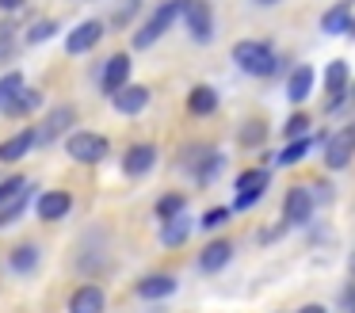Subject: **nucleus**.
<instances>
[{
  "label": "nucleus",
  "mask_w": 355,
  "mask_h": 313,
  "mask_svg": "<svg viewBox=\"0 0 355 313\" xmlns=\"http://www.w3.org/2000/svg\"><path fill=\"white\" fill-rule=\"evenodd\" d=\"M352 99H355V88H352Z\"/></svg>",
  "instance_id": "obj_37"
},
{
  "label": "nucleus",
  "mask_w": 355,
  "mask_h": 313,
  "mask_svg": "<svg viewBox=\"0 0 355 313\" xmlns=\"http://www.w3.org/2000/svg\"><path fill=\"white\" fill-rule=\"evenodd\" d=\"M39 107H42V92L24 88V92H19V96L12 99L8 107H4V115H8V119H27V115H31V111H39Z\"/></svg>",
  "instance_id": "obj_24"
},
{
  "label": "nucleus",
  "mask_w": 355,
  "mask_h": 313,
  "mask_svg": "<svg viewBox=\"0 0 355 313\" xmlns=\"http://www.w3.org/2000/svg\"><path fill=\"white\" fill-rule=\"evenodd\" d=\"M309 92H313V69L294 65L291 76H286V99H291V103H306Z\"/></svg>",
  "instance_id": "obj_20"
},
{
  "label": "nucleus",
  "mask_w": 355,
  "mask_h": 313,
  "mask_svg": "<svg viewBox=\"0 0 355 313\" xmlns=\"http://www.w3.org/2000/svg\"><path fill=\"white\" fill-rule=\"evenodd\" d=\"M73 126H77V107L73 103L50 107L46 119H42V126H39V145H54L58 137H69Z\"/></svg>",
  "instance_id": "obj_4"
},
{
  "label": "nucleus",
  "mask_w": 355,
  "mask_h": 313,
  "mask_svg": "<svg viewBox=\"0 0 355 313\" xmlns=\"http://www.w3.org/2000/svg\"><path fill=\"white\" fill-rule=\"evenodd\" d=\"M103 310H107V294L96 282H85L69 294V313H103Z\"/></svg>",
  "instance_id": "obj_16"
},
{
  "label": "nucleus",
  "mask_w": 355,
  "mask_h": 313,
  "mask_svg": "<svg viewBox=\"0 0 355 313\" xmlns=\"http://www.w3.org/2000/svg\"><path fill=\"white\" fill-rule=\"evenodd\" d=\"M355 157V122H347L340 134H332L329 142H324V168L329 172H340V168H347Z\"/></svg>",
  "instance_id": "obj_5"
},
{
  "label": "nucleus",
  "mask_w": 355,
  "mask_h": 313,
  "mask_svg": "<svg viewBox=\"0 0 355 313\" xmlns=\"http://www.w3.org/2000/svg\"><path fill=\"white\" fill-rule=\"evenodd\" d=\"M27 195H31V183H27V187L19 191V195L12 198V203H4V206H0V229H8L12 221H16L19 214H24V206H27Z\"/></svg>",
  "instance_id": "obj_29"
},
{
  "label": "nucleus",
  "mask_w": 355,
  "mask_h": 313,
  "mask_svg": "<svg viewBox=\"0 0 355 313\" xmlns=\"http://www.w3.org/2000/svg\"><path fill=\"white\" fill-rule=\"evenodd\" d=\"M35 145H39V130H31V126L16 130L12 137L0 142V164H16V160H24Z\"/></svg>",
  "instance_id": "obj_12"
},
{
  "label": "nucleus",
  "mask_w": 355,
  "mask_h": 313,
  "mask_svg": "<svg viewBox=\"0 0 355 313\" xmlns=\"http://www.w3.org/2000/svg\"><path fill=\"white\" fill-rule=\"evenodd\" d=\"M153 164H157V145H149V142L130 145V149H126V157H123V172L130 176V180L149 176V172H153Z\"/></svg>",
  "instance_id": "obj_13"
},
{
  "label": "nucleus",
  "mask_w": 355,
  "mask_h": 313,
  "mask_svg": "<svg viewBox=\"0 0 355 313\" xmlns=\"http://www.w3.org/2000/svg\"><path fill=\"white\" fill-rule=\"evenodd\" d=\"M321 31L324 35H347L355 38V15H352V0H340L336 8L321 15Z\"/></svg>",
  "instance_id": "obj_17"
},
{
  "label": "nucleus",
  "mask_w": 355,
  "mask_h": 313,
  "mask_svg": "<svg viewBox=\"0 0 355 313\" xmlns=\"http://www.w3.org/2000/svg\"><path fill=\"white\" fill-rule=\"evenodd\" d=\"M347 76H352V69H347V61H344V58L329 61V69H324V92L332 96V103H329V107H336L340 99H344V92H347Z\"/></svg>",
  "instance_id": "obj_19"
},
{
  "label": "nucleus",
  "mask_w": 355,
  "mask_h": 313,
  "mask_svg": "<svg viewBox=\"0 0 355 313\" xmlns=\"http://www.w3.org/2000/svg\"><path fill=\"white\" fill-rule=\"evenodd\" d=\"M27 0H0V12H24Z\"/></svg>",
  "instance_id": "obj_34"
},
{
  "label": "nucleus",
  "mask_w": 355,
  "mask_h": 313,
  "mask_svg": "<svg viewBox=\"0 0 355 313\" xmlns=\"http://www.w3.org/2000/svg\"><path fill=\"white\" fill-rule=\"evenodd\" d=\"M306 130H309V115H306V111H294L291 119L283 122V137H286V142H298V137H309Z\"/></svg>",
  "instance_id": "obj_30"
},
{
  "label": "nucleus",
  "mask_w": 355,
  "mask_h": 313,
  "mask_svg": "<svg viewBox=\"0 0 355 313\" xmlns=\"http://www.w3.org/2000/svg\"><path fill=\"white\" fill-rule=\"evenodd\" d=\"M69 210H73L69 191H42V195L35 198V214H39L42 221H62V218H69Z\"/></svg>",
  "instance_id": "obj_14"
},
{
  "label": "nucleus",
  "mask_w": 355,
  "mask_h": 313,
  "mask_svg": "<svg viewBox=\"0 0 355 313\" xmlns=\"http://www.w3.org/2000/svg\"><path fill=\"white\" fill-rule=\"evenodd\" d=\"M176 275H164V271H153L146 275V279L134 282V298H141V302H164V298L176 294Z\"/></svg>",
  "instance_id": "obj_11"
},
{
  "label": "nucleus",
  "mask_w": 355,
  "mask_h": 313,
  "mask_svg": "<svg viewBox=\"0 0 355 313\" xmlns=\"http://www.w3.org/2000/svg\"><path fill=\"white\" fill-rule=\"evenodd\" d=\"M187 233H191V218H187V214H180V218H172V221H161V244L164 248H180V244L187 241Z\"/></svg>",
  "instance_id": "obj_23"
},
{
  "label": "nucleus",
  "mask_w": 355,
  "mask_h": 313,
  "mask_svg": "<svg viewBox=\"0 0 355 313\" xmlns=\"http://www.w3.org/2000/svg\"><path fill=\"white\" fill-rule=\"evenodd\" d=\"M126 84H130V53H111V58L103 61V73H100L103 96H115Z\"/></svg>",
  "instance_id": "obj_9"
},
{
  "label": "nucleus",
  "mask_w": 355,
  "mask_h": 313,
  "mask_svg": "<svg viewBox=\"0 0 355 313\" xmlns=\"http://www.w3.org/2000/svg\"><path fill=\"white\" fill-rule=\"evenodd\" d=\"M24 187H27V176H8V180H0V203H12Z\"/></svg>",
  "instance_id": "obj_32"
},
{
  "label": "nucleus",
  "mask_w": 355,
  "mask_h": 313,
  "mask_svg": "<svg viewBox=\"0 0 355 313\" xmlns=\"http://www.w3.org/2000/svg\"><path fill=\"white\" fill-rule=\"evenodd\" d=\"M100 38H103V19H85L65 35V53H69V58H80V53H88Z\"/></svg>",
  "instance_id": "obj_10"
},
{
  "label": "nucleus",
  "mask_w": 355,
  "mask_h": 313,
  "mask_svg": "<svg viewBox=\"0 0 355 313\" xmlns=\"http://www.w3.org/2000/svg\"><path fill=\"white\" fill-rule=\"evenodd\" d=\"M153 210L161 221H172V218H180V214H187V198L184 195H161Z\"/></svg>",
  "instance_id": "obj_27"
},
{
  "label": "nucleus",
  "mask_w": 355,
  "mask_h": 313,
  "mask_svg": "<svg viewBox=\"0 0 355 313\" xmlns=\"http://www.w3.org/2000/svg\"><path fill=\"white\" fill-rule=\"evenodd\" d=\"M233 65L248 76H271L279 69V58L271 50V42L263 38H245V42L233 46Z\"/></svg>",
  "instance_id": "obj_1"
},
{
  "label": "nucleus",
  "mask_w": 355,
  "mask_h": 313,
  "mask_svg": "<svg viewBox=\"0 0 355 313\" xmlns=\"http://www.w3.org/2000/svg\"><path fill=\"white\" fill-rule=\"evenodd\" d=\"M187 111L195 115V119H207V115L218 111V92L210 88V84H195L191 92H187Z\"/></svg>",
  "instance_id": "obj_21"
},
{
  "label": "nucleus",
  "mask_w": 355,
  "mask_h": 313,
  "mask_svg": "<svg viewBox=\"0 0 355 313\" xmlns=\"http://www.w3.org/2000/svg\"><path fill=\"white\" fill-rule=\"evenodd\" d=\"M54 35H58V19H35L31 27H27V38H24V42H27V46H42V42H50Z\"/></svg>",
  "instance_id": "obj_28"
},
{
  "label": "nucleus",
  "mask_w": 355,
  "mask_h": 313,
  "mask_svg": "<svg viewBox=\"0 0 355 313\" xmlns=\"http://www.w3.org/2000/svg\"><path fill=\"white\" fill-rule=\"evenodd\" d=\"M184 8H187V0H164L161 8H157L153 15H149L146 23H141L138 31L130 35V42H134V50H149V46H157V38L164 35V31L172 27V23L184 15Z\"/></svg>",
  "instance_id": "obj_2"
},
{
  "label": "nucleus",
  "mask_w": 355,
  "mask_h": 313,
  "mask_svg": "<svg viewBox=\"0 0 355 313\" xmlns=\"http://www.w3.org/2000/svg\"><path fill=\"white\" fill-rule=\"evenodd\" d=\"M233 260V244L230 241H210L207 248H199V260H195V267H199L202 275H218L225 264Z\"/></svg>",
  "instance_id": "obj_18"
},
{
  "label": "nucleus",
  "mask_w": 355,
  "mask_h": 313,
  "mask_svg": "<svg viewBox=\"0 0 355 313\" xmlns=\"http://www.w3.org/2000/svg\"><path fill=\"white\" fill-rule=\"evenodd\" d=\"M24 88H27V84H24V73H19V69H8V73H0V111H4V107H8Z\"/></svg>",
  "instance_id": "obj_26"
},
{
  "label": "nucleus",
  "mask_w": 355,
  "mask_h": 313,
  "mask_svg": "<svg viewBox=\"0 0 355 313\" xmlns=\"http://www.w3.org/2000/svg\"><path fill=\"white\" fill-rule=\"evenodd\" d=\"M309 218H313V191H309V183H298L283 198V221L286 226H306Z\"/></svg>",
  "instance_id": "obj_8"
},
{
  "label": "nucleus",
  "mask_w": 355,
  "mask_h": 313,
  "mask_svg": "<svg viewBox=\"0 0 355 313\" xmlns=\"http://www.w3.org/2000/svg\"><path fill=\"white\" fill-rule=\"evenodd\" d=\"M252 4H260V8H275L279 0H252Z\"/></svg>",
  "instance_id": "obj_36"
},
{
  "label": "nucleus",
  "mask_w": 355,
  "mask_h": 313,
  "mask_svg": "<svg viewBox=\"0 0 355 313\" xmlns=\"http://www.w3.org/2000/svg\"><path fill=\"white\" fill-rule=\"evenodd\" d=\"M313 149V137H298V142H286L283 145V153L275 157V164H283V168H294V164H302L306 160V153Z\"/></svg>",
  "instance_id": "obj_25"
},
{
  "label": "nucleus",
  "mask_w": 355,
  "mask_h": 313,
  "mask_svg": "<svg viewBox=\"0 0 355 313\" xmlns=\"http://www.w3.org/2000/svg\"><path fill=\"white\" fill-rule=\"evenodd\" d=\"M65 153H69L77 164H100L111 153V142H107V134H96V130H73V134L65 137Z\"/></svg>",
  "instance_id": "obj_3"
},
{
  "label": "nucleus",
  "mask_w": 355,
  "mask_h": 313,
  "mask_svg": "<svg viewBox=\"0 0 355 313\" xmlns=\"http://www.w3.org/2000/svg\"><path fill=\"white\" fill-rule=\"evenodd\" d=\"M35 267H39V244H31V241L16 244L12 256H8V271L12 275H31Z\"/></svg>",
  "instance_id": "obj_22"
},
{
  "label": "nucleus",
  "mask_w": 355,
  "mask_h": 313,
  "mask_svg": "<svg viewBox=\"0 0 355 313\" xmlns=\"http://www.w3.org/2000/svg\"><path fill=\"white\" fill-rule=\"evenodd\" d=\"M12 35H16V31L4 23V27H0V58H12V50H16V46H12Z\"/></svg>",
  "instance_id": "obj_33"
},
{
  "label": "nucleus",
  "mask_w": 355,
  "mask_h": 313,
  "mask_svg": "<svg viewBox=\"0 0 355 313\" xmlns=\"http://www.w3.org/2000/svg\"><path fill=\"white\" fill-rule=\"evenodd\" d=\"M268 180H271V172L268 168H245V172L237 176V210H248V206H256L263 198V191H268Z\"/></svg>",
  "instance_id": "obj_7"
},
{
  "label": "nucleus",
  "mask_w": 355,
  "mask_h": 313,
  "mask_svg": "<svg viewBox=\"0 0 355 313\" xmlns=\"http://www.w3.org/2000/svg\"><path fill=\"white\" fill-rule=\"evenodd\" d=\"M149 96H153V92H149L146 84H126L123 92L111 96V107H115L119 115H126V119H134V115H141L149 107Z\"/></svg>",
  "instance_id": "obj_15"
},
{
  "label": "nucleus",
  "mask_w": 355,
  "mask_h": 313,
  "mask_svg": "<svg viewBox=\"0 0 355 313\" xmlns=\"http://www.w3.org/2000/svg\"><path fill=\"white\" fill-rule=\"evenodd\" d=\"M230 218H233V210H230V206H210V210L202 214V229H222Z\"/></svg>",
  "instance_id": "obj_31"
},
{
  "label": "nucleus",
  "mask_w": 355,
  "mask_h": 313,
  "mask_svg": "<svg viewBox=\"0 0 355 313\" xmlns=\"http://www.w3.org/2000/svg\"><path fill=\"white\" fill-rule=\"evenodd\" d=\"M294 313H329L324 305H317V302H309V305H302V310H294Z\"/></svg>",
  "instance_id": "obj_35"
},
{
  "label": "nucleus",
  "mask_w": 355,
  "mask_h": 313,
  "mask_svg": "<svg viewBox=\"0 0 355 313\" xmlns=\"http://www.w3.org/2000/svg\"><path fill=\"white\" fill-rule=\"evenodd\" d=\"M184 19H187V35H191V42H199V46L214 42V12H210L207 0H187Z\"/></svg>",
  "instance_id": "obj_6"
}]
</instances>
